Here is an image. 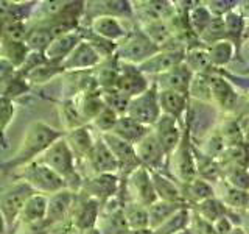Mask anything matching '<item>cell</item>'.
I'll return each instance as SVG.
<instances>
[{
    "instance_id": "1",
    "label": "cell",
    "mask_w": 249,
    "mask_h": 234,
    "mask_svg": "<svg viewBox=\"0 0 249 234\" xmlns=\"http://www.w3.org/2000/svg\"><path fill=\"white\" fill-rule=\"evenodd\" d=\"M61 137V133L54 128L49 127L44 122H33L28 127L25 136H23L22 145L19 148L18 155L11 161L6 162V166L16 167V166H27L33 162L39 153H44L54 140Z\"/></svg>"
},
{
    "instance_id": "2",
    "label": "cell",
    "mask_w": 249,
    "mask_h": 234,
    "mask_svg": "<svg viewBox=\"0 0 249 234\" xmlns=\"http://www.w3.org/2000/svg\"><path fill=\"white\" fill-rule=\"evenodd\" d=\"M159 50V47L145 35L142 28H134L128 31L120 42H117L115 58L126 64L140 66Z\"/></svg>"
},
{
    "instance_id": "3",
    "label": "cell",
    "mask_w": 249,
    "mask_h": 234,
    "mask_svg": "<svg viewBox=\"0 0 249 234\" xmlns=\"http://www.w3.org/2000/svg\"><path fill=\"white\" fill-rule=\"evenodd\" d=\"M167 166L171 169V178L179 184H187L193 181L196 175V161H195V142L190 136L189 128L184 123V131L181 142L176 150L167 159Z\"/></svg>"
},
{
    "instance_id": "4",
    "label": "cell",
    "mask_w": 249,
    "mask_h": 234,
    "mask_svg": "<svg viewBox=\"0 0 249 234\" xmlns=\"http://www.w3.org/2000/svg\"><path fill=\"white\" fill-rule=\"evenodd\" d=\"M218 117H220V109L213 103H206V101L192 100L189 103V109L184 117L185 127L189 128L193 142H201L206 139L210 133L216 128Z\"/></svg>"
},
{
    "instance_id": "5",
    "label": "cell",
    "mask_w": 249,
    "mask_h": 234,
    "mask_svg": "<svg viewBox=\"0 0 249 234\" xmlns=\"http://www.w3.org/2000/svg\"><path fill=\"white\" fill-rule=\"evenodd\" d=\"M126 116L131 119L137 120L145 127H153V125L160 119L162 111L159 105V89L154 83L148 88L143 94L129 100L126 109Z\"/></svg>"
},
{
    "instance_id": "6",
    "label": "cell",
    "mask_w": 249,
    "mask_h": 234,
    "mask_svg": "<svg viewBox=\"0 0 249 234\" xmlns=\"http://www.w3.org/2000/svg\"><path fill=\"white\" fill-rule=\"evenodd\" d=\"M41 162L64 178L66 184L70 183L72 178H78L75 172V155L70 150L66 137H59L58 140H54L42 153Z\"/></svg>"
},
{
    "instance_id": "7",
    "label": "cell",
    "mask_w": 249,
    "mask_h": 234,
    "mask_svg": "<svg viewBox=\"0 0 249 234\" xmlns=\"http://www.w3.org/2000/svg\"><path fill=\"white\" fill-rule=\"evenodd\" d=\"M23 179L33 191L56 194L67 187L66 179L59 176L56 172L47 167L41 161H33L23 166Z\"/></svg>"
},
{
    "instance_id": "8",
    "label": "cell",
    "mask_w": 249,
    "mask_h": 234,
    "mask_svg": "<svg viewBox=\"0 0 249 234\" xmlns=\"http://www.w3.org/2000/svg\"><path fill=\"white\" fill-rule=\"evenodd\" d=\"M126 192L129 194L131 201H137L143 206H150L158 200V195L154 192L153 179H151V172L140 166L134 172L126 176Z\"/></svg>"
},
{
    "instance_id": "9",
    "label": "cell",
    "mask_w": 249,
    "mask_h": 234,
    "mask_svg": "<svg viewBox=\"0 0 249 234\" xmlns=\"http://www.w3.org/2000/svg\"><path fill=\"white\" fill-rule=\"evenodd\" d=\"M185 55H187V50L182 45L160 49L158 53L153 55L150 59H146L145 62H142V64L137 67L142 74H145V75L151 74L156 77V75L168 72V70H171L179 64H182L185 61Z\"/></svg>"
},
{
    "instance_id": "10",
    "label": "cell",
    "mask_w": 249,
    "mask_h": 234,
    "mask_svg": "<svg viewBox=\"0 0 249 234\" xmlns=\"http://www.w3.org/2000/svg\"><path fill=\"white\" fill-rule=\"evenodd\" d=\"M33 194L35 191L25 181L13 184L0 194V211H2L8 223H14L16 218L20 215V211L25 206L27 200Z\"/></svg>"
},
{
    "instance_id": "11",
    "label": "cell",
    "mask_w": 249,
    "mask_h": 234,
    "mask_svg": "<svg viewBox=\"0 0 249 234\" xmlns=\"http://www.w3.org/2000/svg\"><path fill=\"white\" fill-rule=\"evenodd\" d=\"M212 103L223 113H233L238 105V94L233 84L218 70L212 69L209 75Z\"/></svg>"
},
{
    "instance_id": "12",
    "label": "cell",
    "mask_w": 249,
    "mask_h": 234,
    "mask_svg": "<svg viewBox=\"0 0 249 234\" xmlns=\"http://www.w3.org/2000/svg\"><path fill=\"white\" fill-rule=\"evenodd\" d=\"M134 150L142 167L156 172H162L163 167H167V155L160 147L158 137L154 136L153 130L134 144Z\"/></svg>"
},
{
    "instance_id": "13",
    "label": "cell",
    "mask_w": 249,
    "mask_h": 234,
    "mask_svg": "<svg viewBox=\"0 0 249 234\" xmlns=\"http://www.w3.org/2000/svg\"><path fill=\"white\" fill-rule=\"evenodd\" d=\"M101 139L105 140V144L114 155L117 164H119V172L124 178H126L131 172H134L136 169L140 167V162L137 159V155L132 144L114 136L112 133L101 135Z\"/></svg>"
},
{
    "instance_id": "14",
    "label": "cell",
    "mask_w": 249,
    "mask_h": 234,
    "mask_svg": "<svg viewBox=\"0 0 249 234\" xmlns=\"http://www.w3.org/2000/svg\"><path fill=\"white\" fill-rule=\"evenodd\" d=\"M154 136L158 137L160 147L167 155V159L176 150V147L181 142L182 131H184V123H179L173 117L168 116H160V119L151 127Z\"/></svg>"
},
{
    "instance_id": "15",
    "label": "cell",
    "mask_w": 249,
    "mask_h": 234,
    "mask_svg": "<svg viewBox=\"0 0 249 234\" xmlns=\"http://www.w3.org/2000/svg\"><path fill=\"white\" fill-rule=\"evenodd\" d=\"M150 86L151 83L148 81L146 75L140 72L137 66L126 64V62L120 61V75L114 89L120 91L126 97L132 98L143 94Z\"/></svg>"
},
{
    "instance_id": "16",
    "label": "cell",
    "mask_w": 249,
    "mask_h": 234,
    "mask_svg": "<svg viewBox=\"0 0 249 234\" xmlns=\"http://www.w3.org/2000/svg\"><path fill=\"white\" fill-rule=\"evenodd\" d=\"M193 75L195 74L192 72V69L185 62H182L165 74L156 75L153 83L158 86L159 91H178L189 96Z\"/></svg>"
},
{
    "instance_id": "17",
    "label": "cell",
    "mask_w": 249,
    "mask_h": 234,
    "mask_svg": "<svg viewBox=\"0 0 249 234\" xmlns=\"http://www.w3.org/2000/svg\"><path fill=\"white\" fill-rule=\"evenodd\" d=\"M119 191V176L115 174H101L84 181L81 186V192L88 197L98 200L100 203H106L114 198Z\"/></svg>"
},
{
    "instance_id": "18",
    "label": "cell",
    "mask_w": 249,
    "mask_h": 234,
    "mask_svg": "<svg viewBox=\"0 0 249 234\" xmlns=\"http://www.w3.org/2000/svg\"><path fill=\"white\" fill-rule=\"evenodd\" d=\"M100 206H101V203L98 200L88 197L86 194H83L81 197L78 198L76 205L72 206L73 225L80 231L95 228L98 217H100Z\"/></svg>"
},
{
    "instance_id": "19",
    "label": "cell",
    "mask_w": 249,
    "mask_h": 234,
    "mask_svg": "<svg viewBox=\"0 0 249 234\" xmlns=\"http://www.w3.org/2000/svg\"><path fill=\"white\" fill-rule=\"evenodd\" d=\"M101 57L92 49V45L86 41L78 44L73 52L61 62L62 70H88L89 67H95L100 64Z\"/></svg>"
},
{
    "instance_id": "20",
    "label": "cell",
    "mask_w": 249,
    "mask_h": 234,
    "mask_svg": "<svg viewBox=\"0 0 249 234\" xmlns=\"http://www.w3.org/2000/svg\"><path fill=\"white\" fill-rule=\"evenodd\" d=\"M190 97L178 91H159V105L163 116L173 117L179 123H184V117L189 109Z\"/></svg>"
},
{
    "instance_id": "21",
    "label": "cell",
    "mask_w": 249,
    "mask_h": 234,
    "mask_svg": "<svg viewBox=\"0 0 249 234\" xmlns=\"http://www.w3.org/2000/svg\"><path fill=\"white\" fill-rule=\"evenodd\" d=\"M88 161L95 175L101 174H117L119 172V164H117L114 155L107 148L103 139H98L93 142L90 153L88 155Z\"/></svg>"
},
{
    "instance_id": "22",
    "label": "cell",
    "mask_w": 249,
    "mask_h": 234,
    "mask_svg": "<svg viewBox=\"0 0 249 234\" xmlns=\"http://www.w3.org/2000/svg\"><path fill=\"white\" fill-rule=\"evenodd\" d=\"M150 172H151V179H153L154 192L158 195V200L170 201V203H182V205H185L181 184L175 181L170 175H165L163 172H156V170H150Z\"/></svg>"
},
{
    "instance_id": "23",
    "label": "cell",
    "mask_w": 249,
    "mask_h": 234,
    "mask_svg": "<svg viewBox=\"0 0 249 234\" xmlns=\"http://www.w3.org/2000/svg\"><path fill=\"white\" fill-rule=\"evenodd\" d=\"M80 42L81 41L78 33H67V35L58 36L53 39L49 47H47V50L44 52V57L49 62L61 64Z\"/></svg>"
},
{
    "instance_id": "24",
    "label": "cell",
    "mask_w": 249,
    "mask_h": 234,
    "mask_svg": "<svg viewBox=\"0 0 249 234\" xmlns=\"http://www.w3.org/2000/svg\"><path fill=\"white\" fill-rule=\"evenodd\" d=\"M90 30H92V33H95L115 44L120 42L128 33L120 23L119 18H114V16H101V14L92 19Z\"/></svg>"
},
{
    "instance_id": "25",
    "label": "cell",
    "mask_w": 249,
    "mask_h": 234,
    "mask_svg": "<svg viewBox=\"0 0 249 234\" xmlns=\"http://www.w3.org/2000/svg\"><path fill=\"white\" fill-rule=\"evenodd\" d=\"M195 161H196V175L201 179H206L210 184L220 183L223 167L218 159L206 155L201 148L195 144Z\"/></svg>"
},
{
    "instance_id": "26",
    "label": "cell",
    "mask_w": 249,
    "mask_h": 234,
    "mask_svg": "<svg viewBox=\"0 0 249 234\" xmlns=\"http://www.w3.org/2000/svg\"><path fill=\"white\" fill-rule=\"evenodd\" d=\"M150 127H145V125L139 123L137 120L131 119L126 114L124 116H120L119 120H117L114 130L111 131L114 136L120 137L123 140H126L129 144H137L140 139L145 137L148 133H150Z\"/></svg>"
},
{
    "instance_id": "27",
    "label": "cell",
    "mask_w": 249,
    "mask_h": 234,
    "mask_svg": "<svg viewBox=\"0 0 249 234\" xmlns=\"http://www.w3.org/2000/svg\"><path fill=\"white\" fill-rule=\"evenodd\" d=\"M182 189V197L187 206H196L207 198L215 197V186L210 184L206 179L195 178L193 181L181 184Z\"/></svg>"
},
{
    "instance_id": "28",
    "label": "cell",
    "mask_w": 249,
    "mask_h": 234,
    "mask_svg": "<svg viewBox=\"0 0 249 234\" xmlns=\"http://www.w3.org/2000/svg\"><path fill=\"white\" fill-rule=\"evenodd\" d=\"M98 218H101L98 228L101 234H126L129 231L126 218L123 215V205L107 209L103 208V214Z\"/></svg>"
},
{
    "instance_id": "29",
    "label": "cell",
    "mask_w": 249,
    "mask_h": 234,
    "mask_svg": "<svg viewBox=\"0 0 249 234\" xmlns=\"http://www.w3.org/2000/svg\"><path fill=\"white\" fill-rule=\"evenodd\" d=\"M47 205H49V200H47L44 195L35 192L27 200L25 206L20 211V215H19L20 222L30 226L44 222L47 215Z\"/></svg>"
},
{
    "instance_id": "30",
    "label": "cell",
    "mask_w": 249,
    "mask_h": 234,
    "mask_svg": "<svg viewBox=\"0 0 249 234\" xmlns=\"http://www.w3.org/2000/svg\"><path fill=\"white\" fill-rule=\"evenodd\" d=\"M73 206V192L70 191H59L53 194L50 198L49 205H47V215L45 222L47 223H54L58 220H62L69 213V209Z\"/></svg>"
},
{
    "instance_id": "31",
    "label": "cell",
    "mask_w": 249,
    "mask_h": 234,
    "mask_svg": "<svg viewBox=\"0 0 249 234\" xmlns=\"http://www.w3.org/2000/svg\"><path fill=\"white\" fill-rule=\"evenodd\" d=\"M123 215L126 218L129 230H148L150 228V217L148 208L137 201H124L123 203Z\"/></svg>"
},
{
    "instance_id": "32",
    "label": "cell",
    "mask_w": 249,
    "mask_h": 234,
    "mask_svg": "<svg viewBox=\"0 0 249 234\" xmlns=\"http://www.w3.org/2000/svg\"><path fill=\"white\" fill-rule=\"evenodd\" d=\"M187 205L182 203H170L163 200H156L153 205L148 206V217H150V230H156L165 220L176 214L179 209Z\"/></svg>"
},
{
    "instance_id": "33",
    "label": "cell",
    "mask_w": 249,
    "mask_h": 234,
    "mask_svg": "<svg viewBox=\"0 0 249 234\" xmlns=\"http://www.w3.org/2000/svg\"><path fill=\"white\" fill-rule=\"evenodd\" d=\"M220 186L223 187V189H221L220 194H216V197L224 203L226 208L231 209V211H237V213L248 211L249 192L235 189V187H231V186H228L223 181H220Z\"/></svg>"
},
{
    "instance_id": "34",
    "label": "cell",
    "mask_w": 249,
    "mask_h": 234,
    "mask_svg": "<svg viewBox=\"0 0 249 234\" xmlns=\"http://www.w3.org/2000/svg\"><path fill=\"white\" fill-rule=\"evenodd\" d=\"M192 209L196 213L199 217H202L204 220H207L209 223H216L218 220H221V218L228 217L229 214V209L224 206V203L216 197H212V198H207L202 203L196 206H192Z\"/></svg>"
},
{
    "instance_id": "35",
    "label": "cell",
    "mask_w": 249,
    "mask_h": 234,
    "mask_svg": "<svg viewBox=\"0 0 249 234\" xmlns=\"http://www.w3.org/2000/svg\"><path fill=\"white\" fill-rule=\"evenodd\" d=\"M66 140H67L72 153L78 155L80 158H88V155L90 153L92 147H93V142H95V140L92 139L90 133L88 131V128H84V127L69 131L66 136Z\"/></svg>"
},
{
    "instance_id": "36",
    "label": "cell",
    "mask_w": 249,
    "mask_h": 234,
    "mask_svg": "<svg viewBox=\"0 0 249 234\" xmlns=\"http://www.w3.org/2000/svg\"><path fill=\"white\" fill-rule=\"evenodd\" d=\"M75 103L78 106V111H80L83 120H93L95 117L101 113V109L105 108L103 98H101V94L98 92H88V94H81L78 96L75 100Z\"/></svg>"
},
{
    "instance_id": "37",
    "label": "cell",
    "mask_w": 249,
    "mask_h": 234,
    "mask_svg": "<svg viewBox=\"0 0 249 234\" xmlns=\"http://www.w3.org/2000/svg\"><path fill=\"white\" fill-rule=\"evenodd\" d=\"M216 130L220 133L226 148H232V147H238V145L246 144L237 117H228V119H224L223 122L218 123Z\"/></svg>"
},
{
    "instance_id": "38",
    "label": "cell",
    "mask_w": 249,
    "mask_h": 234,
    "mask_svg": "<svg viewBox=\"0 0 249 234\" xmlns=\"http://www.w3.org/2000/svg\"><path fill=\"white\" fill-rule=\"evenodd\" d=\"M206 50H207L209 61H210V64H212V67L220 69V67L228 66L232 61L235 47H233V44L231 41H228V39H223V41H218L215 44L207 45Z\"/></svg>"
},
{
    "instance_id": "39",
    "label": "cell",
    "mask_w": 249,
    "mask_h": 234,
    "mask_svg": "<svg viewBox=\"0 0 249 234\" xmlns=\"http://www.w3.org/2000/svg\"><path fill=\"white\" fill-rule=\"evenodd\" d=\"M190 215H192V208L184 206L179 209L176 214L171 215L168 220H165L160 226H158V228L151 230V231H153V234H176L179 231L189 228Z\"/></svg>"
},
{
    "instance_id": "40",
    "label": "cell",
    "mask_w": 249,
    "mask_h": 234,
    "mask_svg": "<svg viewBox=\"0 0 249 234\" xmlns=\"http://www.w3.org/2000/svg\"><path fill=\"white\" fill-rule=\"evenodd\" d=\"M221 181L231 187L249 192V170L238 166H221Z\"/></svg>"
},
{
    "instance_id": "41",
    "label": "cell",
    "mask_w": 249,
    "mask_h": 234,
    "mask_svg": "<svg viewBox=\"0 0 249 234\" xmlns=\"http://www.w3.org/2000/svg\"><path fill=\"white\" fill-rule=\"evenodd\" d=\"M184 62L192 69L193 74H209V72H212V69H213L209 61L206 47H196V49L187 50Z\"/></svg>"
},
{
    "instance_id": "42",
    "label": "cell",
    "mask_w": 249,
    "mask_h": 234,
    "mask_svg": "<svg viewBox=\"0 0 249 234\" xmlns=\"http://www.w3.org/2000/svg\"><path fill=\"white\" fill-rule=\"evenodd\" d=\"M28 47L25 42H13V41H2V55L3 59H6L10 64L14 66H22L28 57Z\"/></svg>"
},
{
    "instance_id": "43",
    "label": "cell",
    "mask_w": 249,
    "mask_h": 234,
    "mask_svg": "<svg viewBox=\"0 0 249 234\" xmlns=\"http://www.w3.org/2000/svg\"><path fill=\"white\" fill-rule=\"evenodd\" d=\"M209 74H195L190 84L189 97L192 100L206 101V103H212V94H210V80Z\"/></svg>"
},
{
    "instance_id": "44",
    "label": "cell",
    "mask_w": 249,
    "mask_h": 234,
    "mask_svg": "<svg viewBox=\"0 0 249 234\" xmlns=\"http://www.w3.org/2000/svg\"><path fill=\"white\" fill-rule=\"evenodd\" d=\"M53 39L54 38L52 35V31L49 30V27H41V28H35L28 31L25 38V44L28 47V50L31 49V52L44 53Z\"/></svg>"
},
{
    "instance_id": "45",
    "label": "cell",
    "mask_w": 249,
    "mask_h": 234,
    "mask_svg": "<svg viewBox=\"0 0 249 234\" xmlns=\"http://www.w3.org/2000/svg\"><path fill=\"white\" fill-rule=\"evenodd\" d=\"M212 13L209 11V8L204 5H198L193 6L190 16H189V25L193 30V35H196L198 38L204 33V30L207 28V25L212 20Z\"/></svg>"
},
{
    "instance_id": "46",
    "label": "cell",
    "mask_w": 249,
    "mask_h": 234,
    "mask_svg": "<svg viewBox=\"0 0 249 234\" xmlns=\"http://www.w3.org/2000/svg\"><path fill=\"white\" fill-rule=\"evenodd\" d=\"M101 98H103V103L106 108L112 109L119 116L126 114V109L129 105V97H126L124 94H122L117 89H106V91H100Z\"/></svg>"
},
{
    "instance_id": "47",
    "label": "cell",
    "mask_w": 249,
    "mask_h": 234,
    "mask_svg": "<svg viewBox=\"0 0 249 234\" xmlns=\"http://www.w3.org/2000/svg\"><path fill=\"white\" fill-rule=\"evenodd\" d=\"M224 28H226V39L232 44H238L241 35L245 30V19L235 11H231L224 16Z\"/></svg>"
},
{
    "instance_id": "48",
    "label": "cell",
    "mask_w": 249,
    "mask_h": 234,
    "mask_svg": "<svg viewBox=\"0 0 249 234\" xmlns=\"http://www.w3.org/2000/svg\"><path fill=\"white\" fill-rule=\"evenodd\" d=\"M62 67L61 64H53V62L45 61L42 64H39L37 67L31 69L30 72L25 74V78L33 83H47L52 77H54L58 72H61Z\"/></svg>"
},
{
    "instance_id": "49",
    "label": "cell",
    "mask_w": 249,
    "mask_h": 234,
    "mask_svg": "<svg viewBox=\"0 0 249 234\" xmlns=\"http://www.w3.org/2000/svg\"><path fill=\"white\" fill-rule=\"evenodd\" d=\"M61 117H62V123H64V127H67L69 131L83 127L84 120L80 111H78L75 100H67L66 103L61 105Z\"/></svg>"
},
{
    "instance_id": "50",
    "label": "cell",
    "mask_w": 249,
    "mask_h": 234,
    "mask_svg": "<svg viewBox=\"0 0 249 234\" xmlns=\"http://www.w3.org/2000/svg\"><path fill=\"white\" fill-rule=\"evenodd\" d=\"M199 39L207 45L215 44L218 41H223L226 39V28H224V19L218 18V16H213L212 20L207 25V28L204 30V33L199 36Z\"/></svg>"
},
{
    "instance_id": "51",
    "label": "cell",
    "mask_w": 249,
    "mask_h": 234,
    "mask_svg": "<svg viewBox=\"0 0 249 234\" xmlns=\"http://www.w3.org/2000/svg\"><path fill=\"white\" fill-rule=\"evenodd\" d=\"M0 30H2L5 41H13V42H22V39L27 38L28 33L23 22L18 19H3Z\"/></svg>"
},
{
    "instance_id": "52",
    "label": "cell",
    "mask_w": 249,
    "mask_h": 234,
    "mask_svg": "<svg viewBox=\"0 0 249 234\" xmlns=\"http://www.w3.org/2000/svg\"><path fill=\"white\" fill-rule=\"evenodd\" d=\"M119 117L120 116L115 111L105 106L103 109H101V113L92 120V123L98 131H101V135H106V133H111L114 130L117 120H119Z\"/></svg>"
},
{
    "instance_id": "53",
    "label": "cell",
    "mask_w": 249,
    "mask_h": 234,
    "mask_svg": "<svg viewBox=\"0 0 249 234\" xmlns=\"http://www.w3.org/2000/svg\"><path fill=\"white\" fill-rule=\"evenodd\" d=\"M13 117V103L10 98H0V133H2L6 125L11 122Z\"/></svg>"
},
{
    "instance_id": "54",
    "label": "cell",
    "mask_w": 249,
    "mask_h": 234,
    "mask_svg": "<svg viewBox=\"0 0 249 234\" xmlns=\"http://www.w3.org/2000/svg\"><path fill=\"white\" fill-rule=\"evenodd\" d=\"M240 127H241V133H243V137H245V142L249 145V114L246 113L245 116H241L240 119Z\"/></svg>"
},
{
    "instance_id": "55",
    "label": "cell",
    "mask_w": 249,
    "mask_h": 234,
    "mask_svg": "<svg viewBox=\"0 0 249 234\" xmlns=\"http://www.w3.org/2000/svg\"><path fill=\"white\" fill-rule=\"evenodd\" d=\"M241 228L245 230L246 234H249V211H245V213H241Z\"/></svg>"
},
{
    "instance_id": "56",
    "label": "cell",
    "mask_w": 249,
    "mask_h": 234,
    "mask_svg": "<svg viewBox=\"0 0 249 234\" xmlns=\"http://www.w3.org/2000/svg\"><path fill=\"white\" fill-rule=\"evenodd\" d=\"M126 234H153V231L148 228V230H129Z\"/></svg>"
},
{
    "instance_id": "57",
    "label": "cell",
    "mask_w": 249,
    "mask_h": 234,
    "mask_svg": "<svg viewBox=\"0 0 249 234\" xmlns=\"http://www.w3.org/2000/svg\"><path fill=\"white\" fill-rule=\"evenodd\" d=\"M0 234H5V222H3V214L0 211Z\"/></svg>"
},
{
    "instance_id": "58",
    "label": "cell",
    "mask_w": 249,
    "mask_h": 234,
    "mask_svg": "<svg viewBox=\"0 0 249 234\" xmlns=\"http://www.w3.org/2000/svg\"><path fill=\"white\" fill-rule=\"evenodd\" d=\"M231 234H246V233H245V230H243V228H241V226H235V228L232 230V233H231Z\"/></svg>"
},
{
    "instance_id": "59",
    "label": "cell",
    "mask_w": 249,
    "mask_h": 234,
    "mask_svg": "<svg viewBox=\"0 0 249 234\" xmlns=\"http://www.w3.org/2000/svg\"><path fill=\"white\" fill-rule=\"evenodd\" d=\"M176 234H192V231L187 228V230H182V231H179V233H176Z\"/></svg>"
},
{
    "instance_id": "60",
    "label": "cell",
    "mask_w": 249,
    "mask_h": 234,
    "mask_svg": "<svg viewBox=\"0 0 249 234\" xmlns=\"http://www.w3.org/2000/svg\"><path fill=\"white\" fill-rule=\"evenodd\" d=\"M246 113L249 114V98H248V101H246Z\"/></svg>"
},
{
    "instance_id": "61",
    "label": "cell",
    "mask_w": 249,
    "mask_h": 234,
    "mask_svg": "<svg viewBox=\"0 0 249 234\" xmlns=\"http://www.w3.org/2000/svg\"><path fill=\"white\" fill-rule=\"evenodd\" d=\"M0 52H2V41H0Z\"/></svg>"
},
{
    "instance_id": "62",
    "label": "cell",
    "mask_w": 249,
    "mask_h": 234,
    "mask_svg": "<svg viewBox=\"0 0 249 234\" xmlns=\"http://www.w3.org/2000/svg\"><path fill=\"white\" fill-rule=\"evenodd\" d=\"M248 211H249V205H248Z\"/></svg>"
},
{
    "instance_id": "63",
    "label": "cell",
    "mask_w": 249,
    "mask_h": 234,
    "mask_svg": "<svg viewBox=\"0 0 249 234\" xmlns=\"http://www.w3.org/2000/svg\"><path fill=\"white\" fill-rule=\"evenodd\" d=\"M248 170H249V169H248Z\"/></svg>"
}]
</instances>
